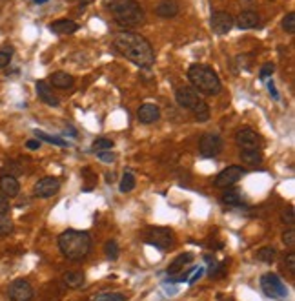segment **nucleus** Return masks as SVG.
Returning a JSON list of instances; mask_svg holds the SVG:
<instances>
[{"instance_id": "nucleus-31", "label": "nucleus", "mask_w": 295, "mask_h": 301, "mask_svg": "<svg viewBox=\"0 0 295 301\" xmlns=\"http://www.w3.org/2000/svg\"><path fill=\"white\" fill-rule=\"evenodd\" d=\"M15 230V225H13V221L10 217H0V237H8L13 234Z\"/></svg>"}, {"instance_id": "nucleus-19", "label": "nucleus", "mask_w": 295, "mask_h": 301, "mask_svg": "<svg viewBox=\"0 0 295 301\" xmlns=\"http://www.w3.org/2000/svg\"><path fill=\"white\" fill-rule=\"evenodd\" d=\"M155 15L160 19H173L179 15V4L177 0H162L155 6Z\"/></svg>"}, {"instance_id": "nucleus-40", "label": "nucleus", "mask_w": 295, "mask_h": 301, "mask_svg": "<svg viewBox=\"0 0 295 301\" xmlns=\"http://www.w3.org/2000/svg\"><path fill=\"white\" fill-rule=\"evenodd\" d=\"M11 205H10V199L6 196H0V216H6L8 212H10Z\"/></svg>"}, {"instance_id": "nucleus-17", "label": "nucleus", "mask_w": 295, "mask_h": 301, "mask_svg": "<svg viewBox=\"0 0 295 301\" xmlns=\"http://www.w3.org/2000/svg\"><path fill=\"white\" fill-rule=\"evenodd\" d=\"M0 192H2V196H6L8 199H10V197H17L20 194L19 179L13 176L2 174V176H0Z\"/></svg>"}, {"instance_id": "nucleus-2", "label": "nucleus", "mask_w": 295, "mask_h": 301, "mask_svg": "<svg viewBox=\"0 0 295 301\" xmlns=\"http://www.w3.org/2000/svg\"><path fill=\"white\" fill-rule=\"evenodd\" d=\"M91 234L86 230H66L59 236V248L66 259L82 261L91 252Z\"/></svg>"}, {"instance_id": "nucleus-16", "label": "nucleus", "mask_w": 295, "mask_h": 301, "mask_svg": "<svg viewBox=\"0 0 295 301\" xmlns=\"http://www.w3.org/2000/svg\"><path fill=\"white\" fill-rule=\"evenodd\" d=\"M48 30L51 33H55V35H71V33H75L79 31V24H77L75 20H70V19H59L55 22H51L48 26Z\"/></svg>"}, {"instance_id": "nucleus-34", "label": "nucleus", "mask_w": 295, "mask_h": 301, "mask_svg": "<svg viewBox=\"0 0 295 301\" xmlns=\"http://www.w3.org/2000/svg\"><path fill=\"white\" fill-rule=\"evenodd\" d=\"M282 28H284L288 33H295V13H288V15L282 19Z\"/></svg>"}, {"instance_id": "nucleus-37", "label": "nucleus", "mask_w": 295, "mask_h": 301, "mask_svg": "<svg viewBox=\"0 0 295 301\" xmlns=\"http://www.w3.org/2000/svg\"><path fill=\"white\" fill-rule=\"evenodd\" d=\"M97 157H99L100 161H104V163H113V161L117 159V156H115V154H113V152H110V150L97 152Z\"/></svg>"}, {"instance_id": "nucleus-28", "label": "nucleus", "mask_w": 295, "mask_h": 301, "mask_svg": "<svg viewBox=\"0 0 295 301\" xmlns=\"http://www.w3.org/2000/svg\"><path fill=\"white\" fill-rule=\"evenodd\" d=\"M35 137H39V140H46V142H50V144H57V146H70V142L64 139H60V137H53V135H48L44 133L42 130H35L33 131Z\"/></svg>"}, {"instance_id": "nucleus-43", "label": "nucleus", "mask_w": 295, "mask_h": 301, "mask_svg": "<svg viewBox=\"0 0 295 301\" xmlns=\"http://www.w3.org/2000/svg\"><path fill=\"white\" fill-rule=\"evenodd\" d=\"M90 2H93V0H82V2H80V6H79V11H84Z\"/></svg>"}, {"instance_id": "nucleus-36", "label": "nucleus", "mask_w": 295, "mask_h": 301, "mask_svg": "<svg viewBox=\"0 0 295 301\" xmlns=\"http://www.w3.org/2000/svg\"><path fill=\"white\" fill-rule=\"evenodd\" d=\"M282 243H284L286 246L293 248L295 246V230L293 228H288V230L282 232Z\"/></svg>"}, {"instance_id": "nucleus-3", "label": "nucleus", "mask_w": 295, "mask_h": 301, "mask_svg": "<svg viewBox=\"0 0 295 301\" xmlns=\"http://www.w3.org/2000/svg\"><path fill=\"white\" fill-rule=\"evenodd\" d=\"M110 11L117 24L126 31L137 30L146 20L144 10L137 0H113L110 4Z\"/></svg>"}, {"instance_id": "nucleus-6", "label": "nucleus", "mask_w": 295, "mask_h": 301, "mask_svg": "<svg viewBox=\"0 0 295 301\" xmlns=\"http://www.w3.org/2000/svg\"><path fill=\"white\" fill-rule=\"evenodd\" d=\"M260 288L271 299L288 301V288L282 283V279L277 274H273V272L262 274V277H260Z\"/></svg>"}, {"instance_id": "nucleus-41", "label": "nucleus", "mask_w": 295, "mask_h": 301, "mask_svg": "<svg viewBox=\"0 0 295 301\" xmlns=\"http://www.w3.org/2000/svg\"><path fill=\"white\" fill-rule=\"evenodd\" d=\"M26 148H28V150H39V148H40V140L30 139L28 142H26Z\"/></svg>"}, {"instance_id": "nucleus-9", "label": "nucleus", "mask_w": 295, "mask_h": 301, "mask_svg": "<svg viewBox=\"0 0 295 301\" xmlns=\"http://www.w3.org/2000/svg\"><path fill=\"white\" fill-rule=\"evenodd\" d=\"M222 146H224L222 137L217 135V133H204L199 140V152L204 159L217 157L222 152Z\"/></svg>"}, {"instance_id": "nucleus-8", "label": "nucleus", "mask_w": 295, "mask_h": 301, "mask_svg": "<svg viewBox=\"0 0 295 301\" xmlns=\"http://www.w3.org/2000/svg\"><path fill=\"white\" fill-rule=\"evenodd\" d=\"M244 174L246 170L242 166L231 165L228 166V168H224L222 172H219V176L215 177L213 185H215L217 188H220V190H226V188H231L233 185H237V183L244 177Z\"/></svg>"}, {"instance_id": "nucleus-21", "label": "nucleus", "mask_w": 295, "mask_h": 301, "mask_svg": "<svg viewBox=\"0 0 295 301\" xmlns=\"http://www.w3.org/2000/svg\"><path fill=\"white\" fill-rule=\"evenodd\" d=\"M242 201H244V194L240 190H237V188H226L224 192H222V196H220V203L224 206H233V208H237V206L242 205Z\"/></svg>"}, {"instance_id": "nucleus-39", "label": "nucleus", "mask_w": 295, "mask_h": 301, "mask_svg": "<svg viewBox=\"0 0 295 301\" xmlns=\"http://www.w3.org/2000/svg\"><path fill=\"white\" fill-rule=\"evenodd\" d=\"M284 266L288 268V272L290 274H295V254L291 252V254H288L284 259Z\"/></svg>"}, {"instance_id": "nucleus-7", "label": "nucleus", "mask_w": 295, "mask_h": 301, "mask_svg": "<svg viewBox=\"0 0 295 301\" xmlns=\"http://www.w3.org/2000/svg\"><path fill=\"white\" fill-rule=\"evenodd\" d=\"M146 243L159 250H168L175 243V234L171 228H166V226H153L146 232Z\"/></svg>"}, {"instance_id": "nucleus-10", "label": "nucleus", "mask_w": 295, "mask_h": 301, "mask_svg": "<svg viewBox=\"0 0 295 301\" xmlns=\"http://www.w3.org/2000/svg\"><path fill=\"white\" fill-rule=\"evenodd\" d=\"M60 186H62V183H60L59 177H53V176L42 177L35 185V188H33V196L40 197V199H50V197L59 194Z\"/></svg>"}, {"instance_id": "nucleus-23", "label": "nucleus", "mask_w": 295, "mask_h": 301, "mask_svg": "<svg viewBox=\"0 0 295 301\" xmlns=\"http://www.w3.org/2000/svg\"><path fill=\"white\" fill-rule=\"evenodd\" d=\"M62 281L68 288H80V286H84L86 276L82 272H66L62 276Z\"/></svg>"}, {"instance_id": "nucleus-32", "label": "nucleus", "mask_w": 295, "mask_h": 301, "mask_svg": "<svg viewBox=\"0 0 295 301\" xmlns=\"http://www.w3.org/2000/svg\"><path fill=\"white\" fill-rule=\"evenodd\" d=\"M22 172H24V170L20 168V165H19V163H15V161L6 163L4 168H2V174H6V176H13V177H19Z\"/></svg>"}, {"instance_id": "nucleus-35", "label": "nucleus", "mask_w": 295, "mask_h": 301, "mask_svg": "<svg viewBox=\"0 0 295 301\" xmlns=\"http://www.w3.org/2000/svg\"><path fill=\"white\" fill-rule=\"evenodd\" d=\"M275 71V66L271 64V62H266L262 68H260V71H259V77H260V80H268L271 77V73Z\"/></svg>"}, {"instance_id": "nucleus-29", "label": "nucleus", "mask_w": 295, "mask_h": 301, "mask_svg": "<svg viewBox=\"0 0 295 301\" xmlns=\"http://www.w3.org/2000/svg\"><path fill=\"white\" fill-rule=\"evenodd\" d=\"M113 140L108 139V137H97L95 140H93V144H91V152H102V150H111L113 148Z\"/></svg>"}, {"instance_id": "nucleus-20", "label": "nucleus", "mask_w": 295, "mask_h": 301, "mask_svg": "<svg viewBox=\"0 0 295 301\" xmlns=\"http://www.w3.org/2000/svg\"><path fill=\"white\" fill-rule=\"evenodd\" d=\"M193 254L191 252H184V254H179V256L175 257V259L171 261L170 265H168V268H166V272H168V276H177L182 268H184L186 265H190L191 261H193Z\"/></svg>"}, {"instance_id": "nucleus-33", "label": "nucleus", "mask_w": 295, "mask_h": 301, "mask_svg": "<svg viewBox=\"0 0 295 301\" xmlns=\"http://www.w3.org/2000/svg\"><path fill=\"white\" fill-rule=\"evenodd\" d=\"M11 57H13V48H2L0 50V68H8L11 62Z\"/></svg>"}, {"instance_id": "nucleus-5", "label": "nucleus", "mask_w": 295, "mask_h": 301, "mask_svg": "<svg viewBox=\"0 0 295 301\" xmlns=\"http://www.w3.org/2000/svg\"><path fill=\"white\" fill-rule=\"evenodd\" d=\"M175 100L180 108L190 110L199 122H206L210 119V106L199 91H195L191 86H179L175 90Z\"/></svg>"}, {"instance_id": "nucleus-27", "label": "nucleus", "mask_w": 295, "mask_h": 301, "mask_svg": "<svg viewBox=\"0 0 295 301\" xmlns=\"http://www.w3.org/2000/svg\"><path fill=\"white\" fill-rule=\"evenodd\" d=\"M104 254L108 259L111 261H117L119 259V254H120V248H119V243L115 239H108L104 245Z\"/></svg>"}, {"instance_id": "nucleus-44", "label": "nucleus", "mask_w": 295, "mask_h": 301, "mask_svg": "<svg viewBox=\"0 0 295 301\" xmlns=\"http://www.w3.org/2000/svg\"><path fill=\"white\" fill-rule=\"evenodd\" d=\"M33 2H35V4H46L48 0H33Z\"/></svg>"}, {"instance_id": "nucleus-11", "label": "nucleus", "mask_w": 295, "mask_h": 301, "mask_svg": "<svg viewBox=\"0 0 295 301\" xmlns=\"http://www.w3.org/2000/svg\"><path fill=\"white\" fill-rule=\"evenodd\" d=\"M235 142L240 150H260V135L251 128H240L235 133Z\"/></svg>"}, {"instance_id": "nucleus-25", "label": "nucleus", "mask_w": 295, "mask_h": 301, "mask_svg": "<svg viewBox=\"0 0 295 301\" xmlns=\"http://www.w3.org/2000/svg\"><path fill=\"white\" fill-rule=\"evenodd\" d=\"M257 259L266 263V265H271V263H275L277 259V248L275 246H262L257 250Z\"/></svg>"}, {"instance_id": "nucleus-15", "label": "nucleus", "mask_w": 295, "mask_h": 301, "mask_svg": "<svg viewBox=\"0 0 295 301\" xmlns=\"http://www.w3.org/2000/svg\"><path fill=\"white\" fill-rule=\"evenodd\" d=\"M35 88H37V97H39L42 102H46L48 106H53V108H57V106L60 104V99L53 93L51 86L48 84L46 80H39Z\"/></svg>"}, {"instance_id": "nucleus-4", "label": "nucleus", "mask_w": 295, "mask_h": 301, "mask_svg": "<svg viewBox=\"0 0 295 301\" xmlns=\"http://www.w3.org/2000/svg\"><path fill=\"white\" fill-rule=\"evenodd\" d=\"M188 79L191 82V88L199 91L200 95L213 97L219 95L220 90H222L217 71H213V68L206 64H191L188 68Z\"/></svg>"}, {"instance_id": "nucleus-24", "label": "nucleus", "mask_w": 295, "mask_h": 301, "mask_svg": "<svg viewBox=\"0 0 295 301\" xmlns=\"http://www.w3.org/2000/svg\"><path fill=\"white\" fill-rule=\"evenodd\" d=\"M240 161L248 166H259L262 163V154L260 150H240L239 152Z\"/></svg>"}, {"instance_id": "nucleus-18", "label": "nucleus", "mask_w": 295, "mask_h": 301, "mask_svg": "<svg viewBox=\"0 0 295 301\" xmlns=\"http://www.w3.org/2000/svg\"><path fill=\"white\" fill-rule=\"evenodd\" d=\"M259 20H260V17L257 11L246 10L235 19V24L239 30H253V28L259 26Z\"/></svg>"}, {"instance_id": "nucleus-26", "label": "nucleus", "mask_w": 295, "mask_h": 301, "mask_svg": "<svg viewBox=\"0 0 295 301\" xmlns=\"http://www.w3.org/2000/svg\"><path fill=\"white\" fill-rule=\"evenodd\" d=\"M135 186H137L135 176H133L131 172H124V174H122V177H120L119 190L122 192V194H128V192H131L133 188H135Z\"/></svg>"}, {"instance_id": "nucleus-42", "label": "nucleus", "mask_w": 295, "mask_h": 301, "mask_svg": "<svg viewBox=\"0 0 295 301\" xmlns=\"http://www.w3.org/2000/svg\"><path fill=\"white\" fill-rule=\"evenodd\" d=\"M268 90H270V95L273 97V99L279 100V93H277L275 86H273V80H270V82H268Z\"/></svg>"}, {"instance_id": "nucleus-30", "label": "nucleus", "mask_w": 295, "mask_h": 301, "mask_svg": "<svg viewBox=\"0 0 295 301\" xmlns=\"http://www.w3.org/2000/svg\"><path fill=\"white\" fill-rule=\"evenodd\" d=\"M93 301H126V296L122 292H102L97 294Z\"/></svg>"}, {"instance_id": "nucleus-22", "label": "nucleus", "mask_w": 295, "mask_h": 301, "mask_svg": "<svg viewBox=\"0 0 295 301\" xmlns=\"http://www.w3.org/2000/svg\"><path fill=\"white\" fill-rule=\"evenodd\" d=\"M50 82L53 88L68 90V88H71V86L75 84V79H73L70 73H66V71H55V73L50 75Z\"/></svg>"}, {"instance_id": "nucleus-13", "label": "nucleus", "mask_w": 295, "mask_h": 301, "mask_svg": "<svg viewBox=\"0 0 295 301\" xmlns=\"http://www.w3.org/2000/svg\"><path fill=\"white\" fill-rule=\"evenodd\" d=\"M10 301H31L33 299V286L28 279H15L10 285Z\"/></svg>"}, {"instance_id": "nucleus-12", "label": "nucleus", "mask_w": 295, "mask_h": 301, "mask_svg": "<svg viewBox=\"0 0 295 301\" xmlns=\"http://www.w3.org/2000/svg\"><path fill=\"white\" fill-rule=\"evenodd\" d=\"M210 26L213 33L215 35H226L228 31L235 26V19L228 13V11H215V13H211V19H210Z\"/></svg>"}, {"instance_id": "nucleus-38", "label": "nucleus", "mask_w": 295, "mask_h": 301, "mask_svg": "<svg viewBox=\"0 0 295 301\" xmlns=\"http://www.w3.org/2000/svg\"><path fill=\"white\" fill-rule=\"evenodd\" d=\"M293 208H291V206H288V208H284V210H282V214H280V219L284 221L286 225H293Z\"/></svg>"}, {"instance_id": "nucleus-1", "label": "nucleus", "mask_w": 295, "mask_h": 301, "mask_svg": "<svg viewBox=\"0 0 295 301\" xmlns=\"http://www.w3.org/2000/svg\"><path fill=\"white\" fill-rule=\"evenodd\" d=\"M113 48L117 53L131 60L135 66L142 70H150L155 64V51L148 39L133 31H120L113 39Z\"/></svg>"}, {"instance_id": "nucleus-14", "label": "nucleus", "mask_w": 295, "mask_h": 301, "mask_svg": "<svg viewBox=\"0 0 295 301\" xmlns=\"http://www.w3.org/2000/svg\"><path fill=\"white\" fill-rule=\"evenodd\" d=\"M137 117L142 124H153L160 119V108L157 104H151V102H146V104H140L139 111H137Z\"/></svg>"}]
</instances>
